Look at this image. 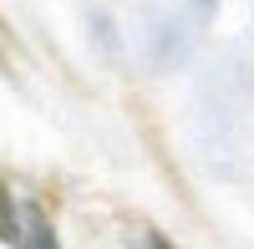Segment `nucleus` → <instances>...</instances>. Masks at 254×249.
I'll use <instances>...</instances> for the list:
<instances>
[{
  "mask_svg": "<svg viewBox=\"0 0 254 249\" xmlns=\"http://www.w3.org/2000/svg\"><path fill=\"white\" fill-rule=\"evenodd\" d=\"M26 249H56V234H51V224L41 209L26 214Z\"/></svg>",
  "mask_w": 254,
  "mask_h": 249,
  "instance_id": "f257e3e1",
  "label": "nucleus"
},
{
  "mask_svg": "<svg viewBox=\"0 0 254 249\" xmlns=\"http://www.w3.org/2000/svg\"><path fill=\"white\" fill-rule=\"evenodd\" d=\"M20 234V224H15V198H10V188L0 183V244H10Z\"/></svg>",
  "mask_w": 254,
  "mask_h": 249,
  "instance_id": "f03ea898",
  "label": "nucleus"
},
{
  "mask_svg": "<svg viewBox=\"0 0 254 249\" xmlns=\"http://www.w3.org/2000/svg\"><path fill=\"white\" fill-rule=\"evenodd\" d=\"M158 249H168V244H163V239H158Z\"/></svg>",
  "mask_w": 254,
  "mask_h": 249,
  "instance_id": "7ed1b4c3",
  "label": "nucleus"
}]
</instances>
